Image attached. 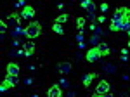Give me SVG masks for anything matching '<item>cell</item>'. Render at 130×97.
I'll list each match as a JSON object with an SVG mask.
<instances>
[{
	"instance_id": "6",
	"label": "cell",
	"mask_w": 130,
	"mask_h": 97,
	"mask_svg": "<svg viewBox=\"0 0 130 97\" xmlns=\"http://www.w3.org/2000/svg\"><path fill=\"white\" fill-rule=\"evenodd\" d=\"M33 16H35V9H33L31 5H26L24 9L21 10V18H23V19H31Z\"/></svg>"
},
{
	"instance_id": "25",
	"label": "cell",
	"mask_w": 130,
	"mask_h": 97,
	"mask_svg": "<svg viewBox=\"0 0 130 97\" xmlns=\"http://www.w3.org/2000/svg\"><path fill=\"white\" fill-rule=\"evenodd\" d=\"M61 85H62V87H70V83H68L66 80H61Z\"/></svg>"
},
{
	"instance_id": "8",
	"label": "cell",
	"mask_w": 130,
	"mask_h": 97,
	"mask_svg": "<svg viewBox=\"0 0 130 97\" xmlns=\"http://www.w3.org/2000/svg\"><path fill=\"white\" fill-rule=\"evenodd\" d=\"M7 26H14V28L21 26V24H19V16H18L16 12H12V14L9 16V19H7Z\"/></svg>"
},
{
	"instance_id": "20",
	"label": "cell",
	"mask_w": 130,
	"mask_h": 97,
	"mask_svg": "<svg viewBox=\"0 0 130 97\" xmlns=\"http://www.w3.org/2000/svg\"><path fill=\"white\" fill-rule=\"evenodd\" d=\"M83 24H85V19H83V18H78V21H76V26H78V29H83Z\"/></svg>"
},
{
	"instance_id": "29",
	"label": "cell",
	"mask_w": 130,
	"mask_h": 97,
	"mask_svg": "<svg viewBox=\"0 0 130 97\" xmlns=\"http://www.w3.org/2000/svg\"><path fill=\"white\" fill-rule=\"evenodd\" d=\"M125 16H127V18L130 19V9H127V14H125Z\"/></svg>"
},
{
	"instance_id": "22",
	"label": "cell",
	"mask_w": 130,
	"mask_h": 97,
	"mask_svg": "<svg viewBox=\"0 0 130 97\" xmlns=\"http://www.w3.org/2000/svg\"><path fill=\"white\" fill-rule=\"evenodd\" d=\"M106 10H108V4L102 2V4H101V12H106Z\"/></svg>"
},
{
	"instance_id": "15",
	"label": "cell",
	"mask_w": 130,
	"mask_h": 97,
	"mask_svg": "<svg viewBox=\"0 0 130 97\" xmlns=\"http://www.w3.org/2000/svg\"><path fill=\"white\" fill-rule=\"evenodd\" d=\"M97 47H99V50H101V56H102V57H106V56L109 54V47H108L106 43H99Z\"/></svg>"
},
{
	"instance_id": "24",
	"label": "cell",
	"mask_w": 130,
	"mask_h": 97,
	"mask_svg": "<svg viewBox=\"0 0 130 97\" xmlns=\"http://www.w3.org/2000/svg\"><path fill=\"white\" fill-rule=\"evenodd\" d=\"M121 56H123V57H127V56H128V50H127V48H123V50H121Z\"/></svg>"
},
{
	"instance_id": "31",
	"label": "cell",
	"mask_w": 130,
	"mask_h": 97,
	"mask_svg": "<svg viewBox=\"0 0 130 97\" xmlns=\"http://www.w3.org/2000/svg\"><path fill=\"white\" fill-rule=\"evenodd\" d=\"M128 47H130V40H128Z\"/></svg>"
},
{
	"instance_id": "11",
	"label": "cell",
	"mask_w": 130,
	"mask_h": 97,
	"mask_svg": "<svg viewBox=\"0 0 130 97\" xmlns=\"http://www.w3.org/2000/svg\"><path fill=\"white\" fill-rule=\"evenodd\" d=\"M33 52H35V43L30 40V42L24 43V54L26 56H33Z\"/></svg>"
},
{
	"instance_id": "17",
	"label": "cell",
	"mask_w": 130,
	"mask_h": 97,
	"mask_svg": "<svg viewBox=\"0 0 130 97\" xmlns=\"http://www.w3.org/2000/svg\"><path fill=\"white\" fill-rule=\"evenodd\" d=\"M52 29H54V33H57V35H62V33H64V29H62V26H61V24H57V23H54V26H52Z\"/></svg>"
},
{
	"instance_id": "3",
	"label": "cell",
	"mask_w": 130,
	"mask_h": 97,
	"mask_svg": "<svg viewBox=\"0 0 130 97\" xmlns=\"http://www.w3.org/2000/svg\"><path fill=\"white\" fill-rule=\"evenodd\" d=\"M87 61L89 62H95V61H99L102 56H101V50H99V47H92V48H89V52H87Z\"/></svg>"
},
{
	"instance_id": "7",
	"label": "cell",
	"mask_w": 130,
	"mask_h": 97,
	"mask_svg": "<svg viewBox=\"0 0 130 97\" xmlns=\"http://www.w3.org/2000/svg\"><path fill=\"white\" fill-rule=\"evenodd\" d=\"M47 97H62L61 87H59V85H52V87L47 90Z\"/></svg>"
},
{
	"instance_id": "21",
	"label": "cell",
	"mask_w": 130,
	"mask_h": 97,
	"mask_svg": "<svg viewBox=\"0 0 130 97\" xmlns=\"http://www.w3.org/2000/svg\"><path fill=\"white\" fill-rule=\"evenodd\" d=\"M5 29H7V24H5L4 21H0V31H2V35L5 33Z\"/></svg>"
},
{
	"instance_id": "13",
	"label": "cell",
	"mask_w": 130,
	"mask_h": 97,
	"mask_svg": "<svg viewBox=\"0 0 130 97\" xmlns=\"http://www.w3.org/2000/svg\"><path fill=\"white\" fill-rule=\"evenodd\" d=\"M94 78H95V75H94V73H89V75H85V76L82 78V82H83V87L89 88V85L92 83V80H94Z\"/></svg>"
},
{
	"instance_id": "30",
	"label": "cell",
	"mask_w": 130,
	"mask_h": 97,
	"mask_svg": "<svg viewBox=\"0 0 130 97\" xmlns=\"http://www.w3.org/2000/svg\"><path fill=\"white\" fill-rule=\"evenodd\" d=\"M128 37H130V29H128Z\"/></svg>"
},
{
	"instance_id": "19",
	"label": "cell",
	"mask_w": 130,
	"mask_h": 97,
	"mask_svg": "<svg viewBox=\"0 0 130 97\" xmlns=\"http://www.w3.org/2000/svg\"><path fill=\"white\" fill-rule=\"evenodd\" d=\"M9 88H12V87H10L9 83L4 80V83H2V87H0V92H5V90H9Z\"/></svg>"
},
{
	"instance_id": "2",
	"label": "cell",
	"mask_w": 130,
	"mask_h": 97,
	"mask_svg": "<svg viewBox=\"0 0 130 97\" xmlns=\"http://www.w3.org/2000/svg\"><path fill=\"white\" fill-rule=\"evenodd\" d=\"M26 37L30 40L33 38H37V37H40V33H42V26H40V23L38 21H31L30 24H28V28H26Z\"/></svg>"
},
{
	"instance_id": "26",
	"label": "cell",
	"mask_w": 130,
	"mask_h": 97,
	"mask_svg": "<svg viewBox=\"0 0 130 97\" xmlns=\"http://www.w3.org/2000/svg\"><path fill=\"white\" fill-rule=\"evenodd\" d=\"M97 21H99V23H104V21H106V18H104V16H99V18H97Z\"/></svg>"
},
{
	"instance_id": "1",
	"label": "cell",
	"mask_w": 130,
	"mask_h": 97,
	"mask_svg": "<svg viewBox=\"0 0 130 97\" xmlns=\"http://www.w3.org/2000/svg\"><path fill=\"white\" fill-rule=\"evenodd\" d=\"M127 9H128V7H118V9L115 10V14H113V19H111V26H109L111 31H118V29H120L121 21H123L125 14H127Z\"/></svg>"
},
{
	"instance_id": "12",
	"label": "cell",
	"mask_w": 130,
	"mask_h": 97,
	"mask_svg": "<svg viewBox=\"0 0 130 97\" xmlns=\"http://www.w3.org/2000/svg\"><path fill=\"white\" fill-rule=\"evenodd\" d=\"M5 82L9 83L10 87H14V85H18V82H19V76H14V75H5Z\"/></svg>"
},
{
	"instance_id": "27",
	"label": "cell",
	"mask_w": 130,
	"mask_h": 97,
	"mask_svg": "<svg viewBox=\"0 0 130 97\" xmlns=\"http://www.w3.org/2000/svg\"><path fill=\"white\" fill-rule=\"evenodd\" d=\"M76 95V92H70V94H68V97H75Z\"/></svg>"
},
{
	"instance_id": "28",
	"label": "cell",
	"mask_w": 130,
	"mask_h": 97,
	"mask_svg": "<svg viewBox=\"0 0 130 97\" xmlns=\"http://www.w3.org/2000/svg\"><path fill=\"white\" fill-rule=\"evenodd\" d=\"M101 97H113V94H109V92H108V94H104V95H101Z\"/></svg>"
},
{
	"instance_id": "16",
	"label": "cell",
	"mask_w": 130,
	"mask_h": 97,
	"mask_svg": "<svg viewBox=\"0 0 130 97\" xmlns=\"http://www.w3.org/2000/svg\"><path fill=\"white\" fill-rule=\"evenodd\" d=\"M120 29H125V31H128V29H130V19L127 18V16H125V18H123V21H121Z\"/></svg>"
},
{
	"instance_id": "23",
	"label": "cell",
	"mask_w": 130,
	"mask_h": 97,
	"mask_svg": "<svg viewBox=\"0 0 130 97\" xmlns=\"http://www.w3.org/2000/svg\"><path fill=\"white\" fill-rule=\"evenodd\" d=\"M76 40H78V42H83V33H78V35H76Z\"/></svg>"
},
{
	"instance_id": "9",
	"label": "cell",
	"mask_w": 130,
	"mask_h": 97,
	"mask_svg": "<svg viewBox=\"0 0 130 97\" xmlns=\"http://www.w3.org/2000/svg\"><path fill=\"white\" fill-rule=\"evenodd\" d=\"M7 75L19 76V66H18L16 62H9V64H7Z\"/></svg>"
},
{
	"instance_id": "5",
	"label": "cell",
	"mask_w": 130,
	"mask_h": 97,
	"mask_svg": "<svg viewBox=\"0 0 130 97\" xmlns=\"http://www.w3.org/2000/svg\"><path fill=\"white\" fill-rule=\"evenodd\" d=\"M82 7L85 10H89V16H94V14H95V4H94L92 0H83V2H82Z\"/></svg>"
},
{
	"instance_id": "14",
	"label": "cell",
	"mask_w": 130,
	"mask_h": 97,
	"mask_svg": "<svg viewBox=\"0 0 130 97\" xmlns=\"http://www.w3.org/2000/svg\"><path fill=\"white\" fill-rule=\"evenodd\" d=\"M102 71H106V73H116V66L111 64V62H104L102 64Z\"/></svg>"
},
{
	"instance_id": "18",
	"label": "cell",
	"mask_w": 130,
	"mask_h": 97,
	"mask_svg": "<svg viewBox=\"0 0 130 97\" xmlns=\"http://www.w3.org/2000/svg\"><path fill=\"white\" fill-rule=\"evenodd\" d=\"M66 21H68V16H66V14H61L59 18L56 19V23H57V24H62V23H66Z\"/></svg>"
},
{
	"instance_id": "4",
	"label": "cell",
	"mask_w": 130,
	"mask_h": 97,
	"mask_svg": "<svg viewBox=\"0 0 130 97\" xmlns=\"http://www.w3.org/2000/svg\"><path fill=\"white\" fill-rule=\"evenodd\" d=\"M109 92V82H106V80H101L99 85L95 87V94H99V95H104V94H108Z\"/></svg>"
},
{
	"instance_id": "10",
	"label": "cell",
	"mask_w": 130,
	"mask_h": 97,
	"mask_svg": "<svg viewBox=\"0 0 130 97\" xmlns=\"http://www.w3.org/2000/svg\"><path fill=\"white\" fill-rule=\"evenodd\" d=\"M61 75H68L71 71V62H59V66H57Z\"/></svg>"
}]
</instances>
